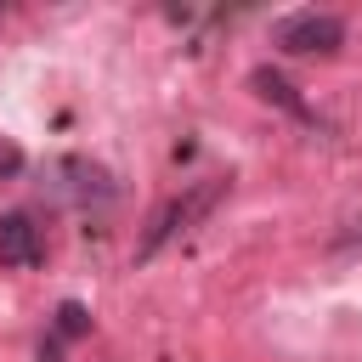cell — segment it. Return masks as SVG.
Returning a JSON list of instances; mask_svg holds the SVG:
<instances>
[{"mask_svg": "<svg viewBox=\"0 0 362 362\" xmlns=\"http://www.w3.org/2000/svg\"><path fill=\"white\" fill-rule=\"evenodd\" d=\"M40 260V226L28 215H0V266H34Z\"/></svg>", "mask_w": 362, "mask_h": 362, "instance_id": "3", "label": "cell"}, {"mask_svg": "<svg viewBox=\"0 0 362 362\" xmlns=\"http://www.w3.org/2000/svg\"><path fill=\"white\" fill-rule=\"evenodd\" d=\"M40 362H62V356H57V345H45V339H40Z\"/></svg>", "mask_w": 362, "mask_h": 362, "instance_id": "7", "label": "cell"}, {"mask_svg": "<svg viewBox=\"0 0 362 362\" xmlns=\"http://www.w3.org/2000/svg\"><path fill=\"white\" fill-rule=\"evenodd\" d=\"M345 40V23L334 11H288L272 23V45L288 57H311V51H334Z\"/></svg>", "mask_w": 362, "mask_h": 362, "instance_id": "1", "label": "cell"}, {"mask_svg": "<svg viewBox=\"0 0 362 362\" xmlns=\"http://www.w3.org/2000/svg\"><path fill=\"white\" fill-rule=\"evenodd\" d=\"M255 90H260L266 102H277V107H288V113H300V119H311V107H305V102L294 96V85H288V79H277L272 68H260V74H255Z\"/></svg>", "mask_w": 362, "mask_h": 362, "instance_id": "4", "label": "cell"}, {"mask_svg": "<svg viewBox=\"0 0 362 362\" xmlns=\"http://www.w3.org/2000/svg\"><path fill=\"white\" fill-rule=\"evenodd\" d=\"M17 170H23V153L11 141H0V175H17Z\"/></svg>", "mask_w": 362, "mask_h": 362, "instance_id": "6", "label": "cell"}, {"mask_svg": "<svg viewBox=\"0 0 362 362\" xmlns=\"http://www.w3.org/2000/svg\"><path fill=\"white\" fill-rule=\"evenodd\" d=\"M221 192H226V181H204V187H192L187 198H170V204H164V209L153 215V232H147V243H141L136 255L147 260V255H153V249H158V243H164L170 232H187V226H192V221H198V215H204V209H209V204H215Z\"/></svg>", "mask_w": 362, "mask_h": 362, "instance_id": "2", "label": "cell"}, {"mask_svg": "<svg viewBox=\"0 0 362 362\" xmlns=\"http://www.w3.org/2000/svg\"><path fill=\"white\" fill-rule=\"evenodd\" d=\"M57 334H62V339H79V334H90V311H85L79 300H62V305H57Z\"/></svg>", "mask_w": 362, "mask_h": 362, "instance_id": "5", "label": "cell"}]
</instances>
